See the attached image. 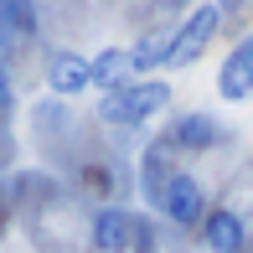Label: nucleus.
Here are the masks:
<instances>
[{
  "label": "nucleus",
  "instance_id": "f03ea898",
  "mask_svg": "<svg viewBox=\"0 0 253 253\" xmlns=\"http://www.w3.org/2000/svg\"><path fill=\"white\" fill-rule=\"evenodd\" d=\"M217 26H222V10H217L212 0H202V5L191 10L186 21H176V31H170V57H166V67H191L207 47H212Z\"/></svg>",
  "mask_w": 253,
  "mask_h": 253
},
{
  "label": "nucleus",
  "instance_id": "1a4fd4ad",
  "mask_svg": "<svg viewBox=\"0 0 253 253\" xmlns=\"http://www.w3.org/2000/svg\"><path fill=\"white\" fill-rule=\"evenodd\" d=\"M88 73H93L98 93H114L119 83H129V52H124V47H103V52L88 57Z\"/></svg>",
  "mask_w": 253,
  "mask_h": 253
},
{
  "label": "nucleus",
  "instance_id": "7ed1b4c3",
  "mask_svg": "<svg viewBox=\"0 0 253 253\" xmlns=\"http://www.w3.org/2000/svg\"><path fill=\"white\" fill-rule=\"evenodd\" d=\"M155 207H160V212H166L176 227H186V233H191V227H202V217L212 212V207H207L202 181L191 176V170H176V176L166 181V191H160V202H155Z\"/></svg>",
  "mask_w": 253,
  "mask_h": 253
},
{
  "label": "nucleus",
  "instance_id": "2eb2a0df",
  "mask_svg": "<svg viewBox=\"0 0 253 253\" xmlns=\"http://www.w3.org/2000/svg\"><path fill=\"white\" fill-rule=\"evenodd\" d=\"M16 109V83H10V67L0 62V114H10Z\"/></svg>",
  "mask_w": 253,
  "mask_h": 253
},
{
  "label": "nucleus",
  "instance_id": "0eeeda50",
  "mask_svg": "<svg viewBox=\"0 0 253 253\" xmlns=\"http://www.w3.org/2000/svg\"><path fill=\"white\" fill-rule=\"evenodd\" d=\"M197 233H202L207 253H248V222L233 212V207H212Z\"/></svg>",
  "mask_w": 253,
  "mask_h": 253
},
{
  "label": "nucleus",
  "instance_id": "9d476101",
  "mask_svg": "<svg viewBox=\"0 0 253 253\" xmlns=\"http://www.w3.org/2000/svg\"><path fill=\"white\" fill-rule=\"evenodd\" d=\"M176 176V155L166 150V145H150V150H145V160H140V186H145V197L150 202H160V191H166V181Z\"/></svg>",
  "mask_w": 253,
  "mask_h": 253
},
{
  "label": "nucleus",
  "instance_id": "6e6552de",
  "mask_svg": "<svg viewBox=\"0 0 253 253\" xmlns=\"http://www.w3.org/2000/svg\"><path fill=\"white\" fill-rule=\"evenodd\" d=\"M217 98H222V103L253 98V37L238 42V47L227 52V62L217 67Z\"/></svg>",
  "mask_w": 253,
  "mask_h": 253
},
{
  "label": "nucleus",
  "instance_id": "dca6fc26",
  "mask_svg": "<svg viewBox=\"0 0 253 253\" xmlns=\"http://www.w3.org/2000/svg\"><path fill=\"white\" fill-rule=\"evenodd\" d=\"M212 5H217V10L227 16V10H243V0H212Z\"/></svg>",
  "mask_w": 253,
  "mask_h": 253
},
{
  "label": "nucleus",
  "instance_id": "4468645a",
  "mask_svg": "<svg viewBox=\"0 0 253 253\" xmlns=\"http://www.w3.org/2000/svg\"><path fill=\"white\" fill-rule=\"evenodd\" d=\"M134 253H155V227H150V217H134Z\"/></svg>",
  "mask_w": 253,
  "mask_h": 253
},
{
  "label": "nucleus",
  "instance_id": "ddd939ff",
  "mask_svg": "<svg viewBox=\"0 0 253 253\" xmlns=\"http://www.w3.org/2000/svg\"><path fill=\"white\" fill-rule=\"evenodd\" d=\"M83 186L98 191V197H109V191H114V170L103 166V160H98V166H83Z\"/></svg>",
  "mask_w": 253,
  "mask_h": 253
},
{
  "label": "nucleus",
  "instance_id": "f8f14e48",
  "mask_svg": "<svg viewBox=\"0 0 253 253\" xmlns=\"http://www.w3.org/2000/svg\"><path fill=\"white\" fill-rule=\"evenodd\" d=\"M0 21L16 37H37V5L31 0H0Z\"/></svg>",
  "mask_w": 253,
  "mask_h": 253
},
{
  "label": "nucleus",
  "instance_id": "20e7f679",
  "mask_svg": "<svg viewBox=\"0 0 253 253\" xmlns=\"http://www.w3.org/2000/svg\"><path fill=\"white\" fill-rule=\"evenodd\" d=\"M217 119L212 114H176V119L166 124V134H160V145H166L170 155L176 150H186V155H202V150H212L217 145Z\"/></svg>",
  "mask_w": 253,
  "mask_h": 253
},
{
  "label": "nucleus",
  "instance_id": "39448f33",
  "mask_svg": "<svg viewBox=\"0 0 253 253\" xmlns=\"http://www.w3.org/2000/svg\"><path fill=\"white\" fill-rule=\"evenodd\" d=\"M47 88L57 98H78L93 88V73H88V57L83 52H67V47H52L47 52Z\"/></svg>",
  "mask_w": 253,
  "mask_h": 253
},
{
  "label": "nucleus",
  "instance_id": "423d86ee",
  "mask_svg": "<svg viewBox=\"0 0 253 253\" xmlns=\"http://www.w3.org/2000/svg\"><path fill=\"white\" fill-rule=\"evenodd\" d=\"M93 253H134V212L124 207H98L93 227H88Z\"/></svg>",
  "mask_w": 253,
  "mask_h": 253
},
{
  "label": "nucleus",
  "instance_id": "9b49d317",
  "mask_svg": "<svg viewBox=\"0 0 253 253\" xmlns=\"http://www.w3.org/2000/svg\"><path fill=\"white\" fill-rule=\"evenodd\" d=\"M124 52H129V73H155V67H166V57H170V31L140 37L134 47H124Z\"/></svg>",
  "mask_w": 253,
  "mask_h": 253
},
{
  "label": "nucleus",
  "instance_id": "f257e3e1",
  "mask_svg": "<svg viewBox=\"0 0 253 253\" xmlns=\"http://www.w3.org/2000/svg\"><path fill=\"white\" fill-rule=\"evenodd\" d=\"M166 103H170V83L166 78H129V83H119L114 93H103L98 119L119 124V129H140V124L155 119V114H166Z\"/></svg>",
  "mask_w": 253,
  "mask_h": 253
}]
</instances>
